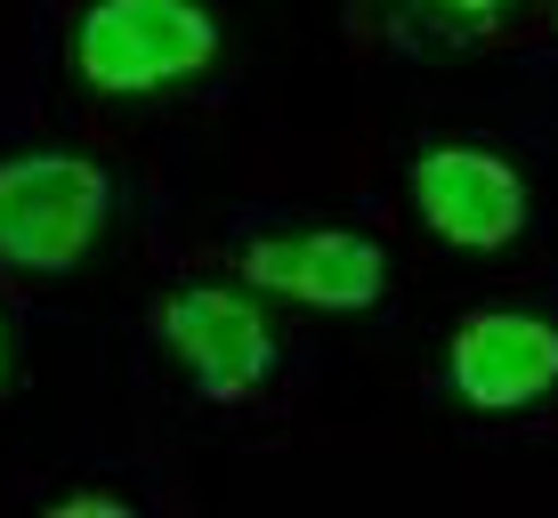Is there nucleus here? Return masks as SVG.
Instances as JSON below:
<instances>
[{
  "label": "nucleus",
  "mask_w": 558,
  "mask_h": 518,
  "mask_svg": "<svg viewBox=\"0 0 558 518\" xmlns=\"http://www.w3.org/2000/svg\"><path fill=\"white\" fill-rule=\"evenodd\" d=\"M413 210L453 252H510L526 236V179L486 146H421L413 155Z\"/></svg>",
  "instance_id": "obj_4"
},
{
  "label": "nucleus",
  "mask_w": 558,
  "mask_h": 518,
  "mask_svg": "<svg viewBox=\"0 0 558 518\" xmlns=\"http://www.w3.org/2000/svg\"><path fill=\"white\" fill-rule=\"evenodd\" d=\"M0 381H9V316H0Z\"/></svg>",
  "instance_id": "obj_9"
},
{
  "label": "nucleus",
  "mask_w": 558,
  "mask_h": 518,
  "mask_svg": "<svg viewBox=\"0 0 558 518\" xmlns=\"http://www.w3.org/2000/svg\"><path fill=\"white\" fill-rule=\"evenodd\" d=\"M49 518H130V503L122 494H57Z\"/></svg>",
  "instance_id": "obj_7"
},
{
  "label": "nucleus",
  "mask_w": 558,
  "mask_h": 518,
  "mask_svg": "<svg viewBox=\"0 0 558 518\" xmlns=\"http://www.w3.org/2000/svg\"><path fill=\"white\" fill-rule=\"evenodd\" d=\"M243 276L276 300H300V309L356 316L389 292V252L373 236H356V227H300V236L243 243Z\"/></svg>",
  "instance_id": "obj_6"
},
{
  "label": "nucleus",
  "mask_w": 558,
  "mask_h": 518,
  "mask_svg": "<svg viewBox=\"0 0 558 518\" xmlns=\"http://www.w3.org/2000/svg\"><path fill=\"white\" fill-rule=\"evenodd\" d=\"M154 333L162 349L186 364V381L210 397V406H243L267 373H276V333L243 292L227 284H186L154 309Z\"/></svg>",
  "instance_id": "obj_3"
},
{
  "label": "nucleus",
  "mask_w": 558,
  "mask_h": 518,
  "mask_svg": "<svg viewBox=\"0 0 558 518\" xmlns=\"http://www.w3.org/2000/svg\"><path fill=\"white\" fill-rule=\"evenodd\" d=\"M446 9H461V16H494L502 0H446Z\"/></svg>",
  "instance_id": "obj_8"
},
{
  "label": "nucleus",
  "mask_w": 558,
  "mask_h": 518,
  "mask_svg": "<svg viewBox=\"0 0 558 518\" xmlns=\"http://www.w3.org/2000/svg\"><path fill=\"white\" fill-rule=\"evenodd\" d=\"M219 16L203 0H89L73 16V73L98 98H154L219 65Z\"/></svg>",
  "instance_id": "obj_1"
},
{
  "label": "nucleus",
  "mask_w": 558,
  "mask_h": 518,
  "mask_svg": "<svg viewBox=\"0 0 558 518\" xmlns=\"http://www.w3.org/2000/svg\"><path fill=\"white\" fill-rule=\"evenodd\" d=\"M113 210V170L65 146H33V155L0 162V267L16 276H65L89 260Z\"/></svg>",
  "instance_id": "obj_2"
},
{
  "label": "nucleus",
  "mask_w": 558,
  "mask_h": 518,
  "mask_svg": "<svg viewBox=\"0 0 558 518\" xmlns=\"http://www.w3.org/2000/svg\"><path fill=\"white\" fill-rule=\"evenodd\" d=\"M446 381L477 413H526L534 397L558 389V324L526 309H477L446 340Z\"/></svg>",
  "instance_id": "obj_5"
}]
</instances>
